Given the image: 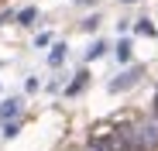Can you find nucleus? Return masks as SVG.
<instances>
[{"label": "nucleus", "instance_id": "20e7f679", "mask_svg": "<svg viewBox=\"0 0 158 151\" xmlns=\"http://www.w3.org/2000/svg\"><path fill=\"white\" fill-rule=\"evenodd\" d=\"M17 21H21V24H35V21H38V10H35V7H24V10L17 14Z\"/></svg>", "mask_w": 158, "mask_h": 151}, {"label": "nucleus", "instance_id": "f03ea898", "mask_svg": "<svg viewBox=\"0 0 158 151\" xmlns=\"http://www.w3.org/2000/svg\"><path fill=\"white\" fill-rule=\"evenodd\" d=\"M17 113H21V100H17V96H10V100H4V103H0V120H4V124L14 120Z\"/></svg>", "mask_w": 158, "mask_h": 151}, {"label": "nucleus", "instance_id": "9d476101", "mask_svg": "<svg viewBox=\"0 0 158 151\" xmlns=\"http://www.w3.org/2000/svg\"><path fill=\"white\" fill-rule=\"evenodd\" d=\"M10 21V10H0V24H7Z\"/></svg>", "mask_w": 158, "mask_h": 151}, {"label": "nucleus", "instance_id": "0eeeda50", "mask_svg": "<svg viewBox=\"0 0 158 151\" xmlns=\"http://www.w3.org/2000/svg\"><path fill=\"white\" fill-rule=\"evenodd\" d=\"M103 52H107V45H103V41H96V45H89V52H86V59L93 62V59H100Z\"/></svg>", "mask_w": 158, "mask_h": 151}, {"label": "nucleus", "instance_id": "f257e3e1", "mask_svg": "<svg viewBox=\"0 0 158 151\" xmlns=\"http://www.w3.org/2000/svg\"><path fill=\"white\" fill-rule=\"evenodd\" d=\"M141 79V69H127V72H120V76H114V79H110V93H124V89H131V86H134Z\"/></svg>", "mask_w": 158, "mask_h": 151}, {"label": "nucleus", "instance_id": "9b49d317", "mask_svg": "<svg viewBox=\"0 0 158 151\" xmlns=\"http://www.w3.org/2000/svg\"><path fill=\"white\" fill-rule=\"evenodd\" d=\"M86 4H89V0H86Z\"/></svg>", "mask_w": 158, "mask_h": 151}, {"label": "nucleus", "instance_id": "6e6552de", "mask_svg": "<svg viewBox=\"0 0 158 151\" xmlns=\"http://www.w3.org/2000/svg\"><path fill=\"white\" fill-rule=\"evenodd\" d=\"M21 131V120H7V127H4V137H17Z\"/></svg>", "mask_w": 158, "mask_h": 151}, {"label": "nucleus", "instance_id": "1a4fd4ad", "mask_svg": "<svg viewBox=\"0 0 158 151\" xmlns=\"http://www.w3.org/2000/svg\"><path fill=\"white\" fill-rule=\"evenodd\" d=\"M48 41H52L48 35H38V38H35V48H48Z\"/></svg>", "mask_w": 158, "mask_h": 151}, {"label": "nucleus", "instance_id": "39448f33", "mask_svg": "<svg viewBox=\"0 0 158 151\" xmlns=\"http://www.w3.org/2000/svg\"><path fill=\"white\" fill-rule=\"evenodd\" d=\"M117 59H120V62L131 59V41H127V38H120V45H117Z\"/></svg>", "mask_w": 158, "mask_h": 151}, {"label": "nucleus", "instance_id": "7ed1b4c3", "mask_svg": "<svg viewBox=\"0 0 158 151\" xmlns=\"http://www.w3.org/2000/svg\"><path fill=\"white\" fill-rule=\"evenodd\" d=\"M86 83H89V72H79L76 79L65 86V96H79V89H86Z\"/></svg>", "mask_w": 158, "mask_h": 151}, {"label": "nucleus", "instance_id": "423d86ee", "mask_svg": "<svg viewBox=\"0 0 158 151\" xmlns=\"http://www.w3.org/2000/svg\"><path fill=\"white\" fill-rule=\"evenodd\" d=\"M62 59H65V45H55V48H52V55H48V62H52V65H59Z\"/></svg>", "mask_w": 158, "mask_h": 151}]
</instances>
